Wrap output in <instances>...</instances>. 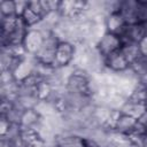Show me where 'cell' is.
Here are the masks:
<instances>
[{
  "instance_id": "13",
  "label": "cell",
  "mask_w": 147,
  "mask_h": 147,
  "mask_svg": "<svg viewBox=\"0 0 147 147\" xmlns=\"http://www.w3.org/2000/svg\"><path fill=\"white\" fill-rule=\"evenodd\" d=\"M20 17L23 20V22L25 23V25H26L29 29L36 26V25L41 21V17H40L39 15H37L34 11H32V10L29 8V6H28V8L24 10V13L22 14V16H20Z\"/></svg>"
},
{
  "instance_id": "3",
  "label": "cell",
  "mask_w": 147,
  "mask_h": 147,
  "mask_svg": "<svg viewBox=\"0 0 147 147\" xmlns=\"http://www.w3.org/2000/svg\"><path fill=\"white\" fill-rule=\"evenodd\" d=\"M123 41L121 39L119 36L115 34V33H110V32H106L101 39L98 41L96 44V49L98 52L103 56L107 57L108 55H110L114 52H117L122 48Z\"/></svg>"
},
{
  "instance_id": "9",
  "label": "cell",
  "mask_w": 147,
  "mask_h": 147,
  "mask_svg": "<svg viewBox=\"0 0 147 147\" xmlns=\"http://www.w3.org/2000/svg\"><path fill=\"white\" fill-rule=\"evenodd\" d=\"M105 25H106L107 32L115 33V34L119 36V33L126 26V23L119 13H114V14H109L106 16Z\"/></svg>"
},
{
  "instance_id": "15",
  "label": "cell",
  "mask_w": 147,
  "mask_h": 147,
  "mask_svg": "<svg viewBox=\"0 0 147 147\" xmlns=\"http://www.w3.org/2000/svg\"><path fill=\"white\" fill-rule=\"evenodd\" d=\"M0 16H6V17L17 16L15 1H9V0L0 1Z\"/></svg>"
},
{
  "instance_id": "8",
  "label": "cell",
  "mask_w": 147,
  "mask_h": 147,
  "mask_svg": "<svg viewBox=\"0 0 147 147\" xmlns=\"http://www.w3.org/2000/svg\"><path fill=\"white\" fill-rule=\"evenodd\" d=\"M137 122H138V119H136V118H133V117H131L129 115L122 114L119 111V115L116 118V122L114 124L113 130L118 132V133H122V134H125V136H130L133 132Z\"/></svg>"
},
{
  "instance_id": "7",
  "label": "cell",
  "mask_w": 147,
  "mask_h": 147,
  "mask_svg": "<svg viewBox=\"0 0 147 147\" xmlns=\"http://www.w3.org/2000/svg\"><path fill=\"white\" fill-rule=\"evenodd\" d=\"M138 3H139V1H134V0L122 1L119 14L123 16V18L127 25L139 23V21H138Z\"/></svg>"
},
{
  "instance_id": "1",
  "label": "cell",
  "mask_w": 147,
  "mask_h": 147,
  "mask_svg": "<svg viewBox=\"0 0 147 147\" xmlns=\"http://www.w3.org/2000/svg\"><path fill=\"white\" fill-rule=\"evenodd\" d=\"M76 56V44L70 41H60L55 53L54 65L59 68L68 67L74 63Z\"/></svg>"
},
{
  "instance_id": "17",
  "label": "cell",
  "mask_w": 147,
  "mask_h": 147,
  "mask_svg": "<svg viewBox=\"0 0 147 147\" xmlns=\"http://www.w3.org/2000/svg\"><path fill=\"white\" fill-rule=\"evenodd\" d=\"M26 147H47V142L44 141L41 138H36L34 140H32Z\"/></svg>"
},
{
  "instance_id": "4",
  "label": "cell",
  "mask_w": 147,
  "mask_h": 147,
  "mask_svg": "<svg viewBox=\"0 0 147 147\" xmlns=\"http://www.w3.org/2000/svg\"><path fill=\"white\" fill-rule=\"evenodd\" d=\"M44 40H45L44 36L38 30H36L33 28L29 29L26 34H25L24 41H23V46L25 48L26 54L34 56L37 54V52L40 49Z\"/></svg>"
},
{
  "instance_id": "5",
  "label": "cell",
  "mask_w": 147,
  "mask_h": 147,
  "mask_svg": "<svg viewBox=\"0 0 147 147\" xmlns=\"http://www.w3.org/2000/svg\"><path fill=\"white\" fill-rule=\"evenodd\" d=\"M54 142L57 147H86V142L83 137L68 131H62L56 134Z\"/></svg>"
},
{
  "instance_id": "18",
  "label": "cell",
  "mask_w": 147,
  "mask_h": 147,
  "mask_svg": "<svg viewBox=\"0 0 147 147\" xmlns=\"http://www.w3.org/2000/svg\"><path fill=\"white\" fill-rule=\"evenodd\" d=\"M138 121H139V123H141V124L146 127V130H147V110L140 116V118H139Z\"/></svg>"
},
{
  "instance_id": "6",
  "label": "cell",
  "mask_w": 147,
  "mask_h": 147,
  "mask_svg": "<svg viewBox=\"0 0 147 147\" xmlns=\"http://www.w3.org/2000/svg\"><path fill=\"white\" fill-rule=\"evenodd\" d=\"M105 67L106 69L113 72H122L127 68H130V63L127 62V60L119 49L105 57Z\"/></svg>"
},
{
  "instance_id": "16",
  "label": "cell",
  "mask_w": 147,
  "mask_h": 147,
  "mask_svg": "<svg viewBox=\"0 0 147 147\" xmlns=\"http://www.w3.org/2000/svg\"><path fill=\"white\" fill-rule=\"evenodd\" d=\"M139 49H140V54L144 56H147V36H145L139 42Z\"/></svg>"
},
{
  "instance_id": "10",
  "label": "cell",
  "mask_w": 147,
  "mask_h": 147,
  "mask_svg": "<svg viewBox=\"0 0 147 147\" xmlns=\"http://www.w3.org/2000/svg\"><path fill=\"white\" fill-rule=\"evenodd\" d=\"M147 110V107L142 103H139V102H136V101H132L130 99H126V101L124 102V105L122 106L121 108V113L122 114H125V115H129L136 119H139L140 116Z\"/></svg>"
},
{
  "instance_id": "12",
  "label": "cell",
  "mask_w": 147,
  "mask_h": 147,
  "mask_svg": "<svg viewBox=\"0 0 147 147\" xmlns=\"http://www.w3.org/2000/svg\"><path fill=\"white\" fill-rule=\"evenodd\" d=\"M121 52L123 53V55L125 56V59L127 60V62L130 63V65L138 60L141 54H140V49H139V45L138 42H133V41H126L123 42Z\"/></svg>"
},
{
  "instance_id": "2",
  "label": "cell",
  "mask_w": 147,
  "mask_h": 147,
  "mask_svg": "<svg viewBox=\"0 0 147 147\" xmlns=\"http://www.w3.org/2000/svg\"><path fill=\"white\" fill-rule=\"evenodd\" d=\"M59 42H60L59 39L54 34L46 38L44 40L40 49L34 55L36 60L38 62H41V63L54 64L55 63V53H56V48H57Z\"/></svg>"
},
{
  "instance_id": "14",
  "label": "cell",
  "mask_w": 147,
  "mask_h": 147,
  "mask_svg": "<svg viewBox=\"0 0 147 147\" xmlns=\"http://www.w3.org/2000/svg\"><path fill=\"white\" fill-rule=\"evenodd\" d=\"M130 67L134 71V74L138 76V78H140L141 76H144V75L147 74V56L141 55Z\"/></svg>"
},
{
  "instance_id": "11",
  "label": "cell",
  "mask_w": 147,
  "mask_h": 147,
  "mask_svg": "<svg viewBox=\"0 0 147 147\" xmlns=\"http://www.w3.org/2000/svg\"><path fill=\"white\" fill-rule=\"evenodd\" d=\"M41 116L40 114L33 108V109H25L23 115H22V118H21V127L22 129H34L41 121Z\"/></svg>"
}]
</instances>
